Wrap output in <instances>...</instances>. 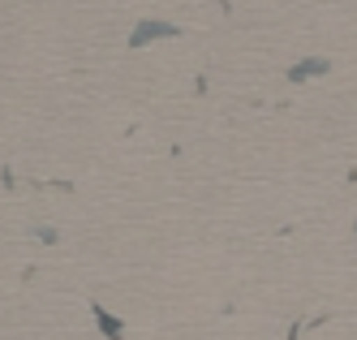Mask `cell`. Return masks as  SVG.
Returning <instances> with one entry per match:
<instances>
[{"label":"cell","mask_w":357,"mask_h":340,"mask_svg":"<svg viewBox=\"0 0 357 340\" xmlns=\"http://www.w3.org/2000/svg\"><path fill=\"white\" fill-rule=\"evenodd\" d=\"M327 69H331V61H327V57L297 61V65H289V82H310V77H323Z\"/></svg>","instance_id":"cell-2"},{"label":"cell","mask_w":357,"mask_h":340,"mask_svg":"<svg viewBox=\"0 0 357 340\" xmlns=\"http://www.w3.org/2000/svg\"><path fill=\"white\" fill-rule=\"evenodd\" d=\"M91 315H95V323H99V332H104L108 340H121L125 336V323L112 315V310L104 306V302H91Z\"/></svg>","instance_id":"cell-3"},{"label":"cell","mask_w":357,"mask_h":340,"mask_svg":"<svg viewBox=\"0 0 357 340\" xmlns=\"http://www.w3.org/2000/svg\"><path fill=\"white\" fill-rule=\"evenodd\" d=\"M181 35V26H172V22H160V17H146L134 26V35H130V47H146V43H155V39H176Z\"/></svg>","instance_id":"cell-1"}]
</instances>
